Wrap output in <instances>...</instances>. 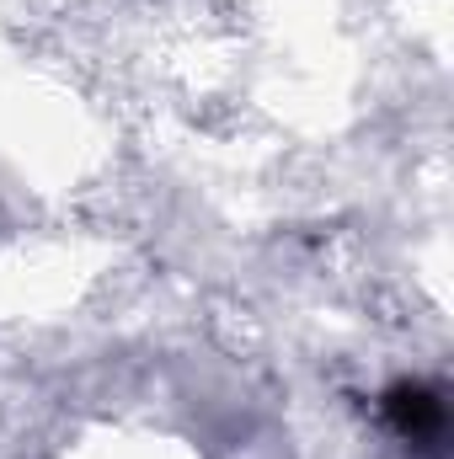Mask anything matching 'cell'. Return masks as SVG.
I'll list each match as a JSON object with an SVG mask.
<instances>
[{
  "mask_svg": "<svg viewBox=\"0 0 454 459\" xmlns=\"http://www.w3.org/2000/svg\"><path fill=\"white\" fill-rule=\"evenodd\" d=\"M380 411H385V428H390L406 449H417V455H444L450 406H444V395H439L433 385H423V379H396V385L385 390Z\"/></svg>",
  "mask_w": 454,
  "mask_h": 459,
  "instance_id": "6da1fadb",
  "label": "cell"
}]
</instances>
